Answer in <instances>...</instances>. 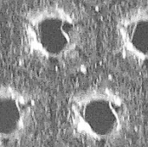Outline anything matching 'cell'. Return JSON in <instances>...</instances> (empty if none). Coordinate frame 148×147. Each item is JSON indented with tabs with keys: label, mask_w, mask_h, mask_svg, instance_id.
Here are the masks:
<instances>
[{
	"label": "cell",
	"mask_w": 148,
	"mask_h": 147,
	"mask_svg": "<svg viewBox=\"0 0 148 147\" xmlns=\"http://www.w3.org/2000/svg\"><path fill=\"white\" fill-rule=\"evenodd\" d=\"M36 117L31 94L10 83L0 88V136L3 142L15 143L30 131Z\"/></svg>",
	"instance_id": "obj_3"
},
{
	"label": "cell",
	"mask_w": 148,
	"mask_h": 147,
	"mask_svg": "<svg viewBox=\"0 0 148 147\" xmlns=\"http://www.w3.org/2000/svg\"><path fill=\"white\" fill-rule=\"evenodd\" d=\"M67 120L77 138L95 143H111L127 132L130 112L126 100L115 89L91 86L69 98Z\"/></svg>",
	"instance_id": "obj_2"
},
{
	"label": "cell",
	"mask_w": 148,
	"mask_h": 147,
	"mask_svg": "<svg viewBox=\"0 0 148 147\" xmlns=\"http://www.w3.org/2000/svg\"><path fill=\"white\" fill-rule=\"evenodd\" d=\"M24 52L44 62H62L74 56L82 42L80 18L69 5L50 1L32 7L21 23Z\"/></svg>",
	"instance_id": "obj_1"
},
{
	"label": "cell",
	"mask_w": 148,
	"mask_h": 147,
	"mask_svg": "<svg viewBox=\"0 0 148 147\" xmlns=\"http://www.w3.org/2000/svg\"><path fill=\"white\" fill-rule=\"evenodd\" d=\"M114 30L121 55L138 64H148V3L125 11Z\"/></svg>",
	"instance_id": "obj_4"
}]
</instances>
